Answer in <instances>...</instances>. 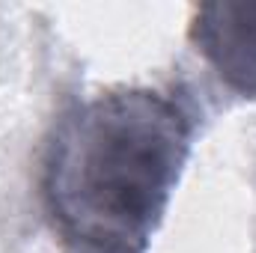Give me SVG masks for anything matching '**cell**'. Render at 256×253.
<instances>
[{"instance_id": "1", "label": "cell", "mask_w": 256, "mask_h": 253, "mask_svg": "<svg viewBox=\"0 0 256 253\" xmlns=\"http://www.w3.org/2000/svg\"><path fill=\"white\" fill-rule=\"evenodd\" d=\"M196 134L191 98L126 86L68 110L54 131L42 196L78 253H146Z\"/></svg>"}, {"instance_id": "2", "label": "cell", "mask_w": 256, "mask_h": 253, "mask_svg": "<svg viewBox=\"0 0 256 253\" xmlns=\"http://www.w3.org/2000/svg\"><path fill=\"white\" fill-rule=\"evenodd\" d=\"M191 39L232 92L256 98V3L200 6Z\"/></svg>"}]
</instances>
